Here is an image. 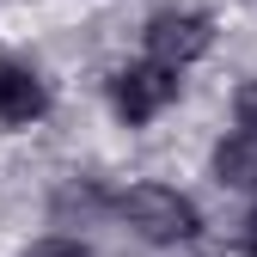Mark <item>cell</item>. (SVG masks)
I'll return each mask as SVG.
<instances>
[{
    "instance_id": "cell-3",
    "label": "cell",
    "mask_w": 257,
    "mask_h": 257,
    "mask_svg": "<svg viewBox=\"0 0 257 257\" xmlns=\"http://www.w3.org/2000/svg\"><path fill=\"white\" fill-rule=\"evenodd\" d=\"M172 98H178V74L153 68V61H135V68L110 74V104H116L122 122H153Z\"/></svg>"
},
{
    "instance_id": "cell-4",
    "label": "cell",
    "mask_w": 257,
    "mask_h": 257,
    "mask_svg": "<svg viewBox=\"0 0 257 257\" xmlns=\"http://www.w3.org/2000/svg\"><path fill=\"white\" fill-rule=\"evenodd\" d=\"M43 110H49V86L19 61H0V122L19 128V122H37Z\"/></svg>"
},
{
    "instance_id": "cell-8",
    "label": "cell",
    "mask_w": 257,
    "mask_h": 257,
    "mask_svg": "<svg viewBox=\"0 0 257 257\" xmlns=\"http://www.w3.org/2000/svg\"><path fill=\"white\" fill-rule=\"evenodd\" d=\"M245 245H251V257H257V208H251V220H245Z\"/></svg>"
},
{
    "instance_id": "cell-5",
    "label": "cell",
    "mask_w": 257,
    "mask_h": 257,
    "mask_svg": "<svg viewBox=\"0 0 257 257\" xmlns=\"http://www.w3.org/2000/svg\"><path fill=\"white\" fill-rule=\"evenodd\" d=\"M214 178L233 184V190H257V135H227L214 147Z\"/></svg>"
},
{
    "instance_id": "cell-7",
    "label": "cell",
    "mask_w": 257,
    "mask_h": 257,
    "mask_svg": "<svg viewBox=\"0 0 257 257\" xmlns=\"http://www.w3.org/2000/svg\"><path fill=\"white\" fill-rule=\"evenodd\" d=\"M25 257H92L80 239H43V245H31Z\"/></svg>"
},
{
    "instance_id": "cell-2",
    "label": "cell",
    "mask_w": 257,
    "mask_h": 257,
    "mask_svg": "<svg viewBox=\"0 0 257 257\" xmlns=\"http://www.w3.org/2000/svg\"><path fill=\"white\" fill-rule=\"evenodd\" d=\"M141 43H147V61H153V68L178 74V68H190L196 55H208L214 25H208L202 13H153L147 31H141Z\"/></svg>"
},
{
    "instance_id": "cell-6",
    "label": "cell",
    "mask_w": 257,
    "mask_h": 257,
    "mask_svg": "<svg viewBox=\"0 0 257 257\" xmlns=\"http://www.w3.org/2000/svg\"><path fill=\"white\" fill-rule=\"evenodd\" d=\"M233 110H239V128H245V135H257V80H251V86H239Z\"/></svg>"
},
{
    "instance_id": "cell-1",
    "label": "cell",
    "mask_w": 257,
    "mask_h": 257,
    "mask_svg": "<svg viewBox=\"0 0 257 257\" xmlns=\"http://www.w3.org/2000/svg\"><path fill=\"white\" fill-rule=\"evenodd\" d=\"M116 208H122L128 227H135L141 239H153V245H178V239L196 233V202L178 196V190H166V184H135Z\"/></svg>"
}]
</instances>
